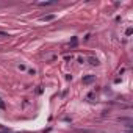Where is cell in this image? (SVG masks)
<instances>
[{
	"label": "cell",
	"instance_id": "obj_2",
	"mask_svg": "<svg viewBox=\"0 0 133 133\" xmlns=\"http://www.w3.org/2000/svg\"><path fill=\"white\" fill-rule=\"evenodd\" d=\"M53 17H55V16L50 14V16H44V17H41V21H42V22H47V21H52Z\"/></svg>",
	"mask_w": 133,
	"mask_h": 133
},
{
	"label": "cell",
	"instance_id": "obj_6",
	"mask_svg": "<svg viewBox=\"0 0 133 133\" xmlns=\"http://www.w3.org/2000/svg\"><path fill=\"white\" fill-rule=\"evenodd\" d=\"M0 108H5V105H3V103H2V102H0Z\"/></svg>",
	"mask_w": 133,
	"mask_h": 133
},
{
	"label": "cell",
	"instance_id": "obj_3",
	"mask_svg": "<svg viewBox=\"0 0 133 133\" xmlns=\"http://www.w3.org/2000/svg\"><path fill=\"white\" fill-rule=\"evenodd\" d=\"M89 63H91L92 66H97V64H99V61H97L96 58H89Z\"/></svg>",
	"mask_w": 133,
	"mask_h": 133
},
{
	"label": "cell",
	"instance_id": "obj_1",
	"mask_svg": "<svg viewBox=\"0 0 133 133\" xmlns=\"http://www.w3.org/2000/svg\"><path fill=\"white\" fill-rule=\"evenodd\" d=\"M92 80H94V75H88V77L83 78V83H91Z\"/></svg>",
	"mask_w": 133,
	"mask_h": 133
},
{
	"label": "cell",
	"instance_id": "obj_4",
	"mask_svg": "<svg viewBox=\"0 0 133 133\" xmlns=\"http://www.w3.org/2000/svg\"><path fill=\"white\" fill-rule=\"evenodd\" d=\"M0 38H10V35L5 33V31H0Z\"/></svg>",
	"mask_w": 133,
	"mask_h": 133
},
{
	"label": "cell",
	"instance_id": "obj_5",
	"mask_svg": "<svg viewBox=\"0 0 133 133\" xmlns=\"http://www.w3.org/2000/svg\"><path fill=\"white\" fill-rule=\"evenodd\" d=\"M77 133H91L89 130H77Z\"/></svg>",
	"mask_w": 133,
	"mask_h": 133
}]
</instances>
